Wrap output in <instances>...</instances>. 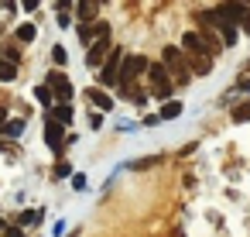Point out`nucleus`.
I'll return each instance as SVG.
<instances>
[{
    "mask_svg": "<svg viewBox=\"0 0 250 237\" xmlns=\"http://www.w3.org/2000/svg\"><path fill=\"white\" fill-rule=\"evenodd\" d=\"M144 69H151L144 55H127V59H124V66H120V90H124V93H130V90H134V79H137V76H144Z\"/></svg>",
    "mask_w": 250,
    "mask_h": 237,
    "instance_id": "f257e3e1",
    "label": "nucleus"
},
{
    "mask_svg": "<svg viewBox=\"0 0 250 237\" xmlns=\"http://www.w3.org/2000/svg\"><path fill=\"white\" fill-rule=\"evenodd\" d=\"M120 66H124V55H120V48H113L110 62L103 66V72H96L100 86H120Z\"/></svg>",
    "mask_w": 250,
    "mask_h": 237,
    "instance_id": "f03ea898",
    "label": "nucleus"
},
{
    "mask_svg": "<svg viewBox=\"0 0 250 237\" xmlns=\"http://www.w3.org/2000/svg\"><path fill=\"white\" fill-rule=\"evenodd\" d=\"M182 45H185V52L192 55V59H209L212 55V48H209V42L199 35V31H185V38H182Z\"/></svg>",
    "mask_w": 250,
    "mask_h": 237,
    "instance_id": "7ed1b4c3",
    "label": "nucleus"
},
{
    "mask_svg": "<svg viewBox=\"0 0 250 237\" xmlns=\"http://www.w3.org/2000/svg\"><path fill=\"white\" fill-rule=\"evenodd\" d=\"M165 72H168V69H165L161 62H158V66H151V72H147V76H151V93H154V96H161V100H168V93H171V86H175Z\"/></svg>",
    "mask_w": 250,
    "mask_h": 237,
    "instance_id": "20e7f679",
    "label": "nucleus"
},
{
    "mask_svg": "<svg viewBox=\"0 0 250 237\" xmlns=\"http://www.w3.org/2000/svg\"><path fill=\"white\" fill-rule=\"evenodd\" d=\"M165 66L175 72V83H188V69L182 62V52L178 48H165Z\"/></svg>",
    "mask_w": 250,
    "mask_h": 237,
    "instance_id": "39448f33",
    "label": "nucleus"
},
{
    "mask_svg": "<svg viewBox=\"0 0 250 237\" xmlns=\"http://www.w3.org/2000/svg\"><path fill=\"white\" fill-rule=\"evenodd\" d=\"M48 86L55 90L59 107H69V100H72V86H69V79H65L62 72H48Z\"/></svg>",
    "mask_w": 250,
    "mask_h": 237,
    "instance_id": "423d86ee",
    "label": "nucleus"
},
{
    "mask_svg": "<svg viewBox=\"0 0 250 237\" xmlns=\"http://www.w3.org/2000/svg\"><path fill=\"white\" fill-rule=\"evenodd\" d=\"M45 141L52 144V148H62V141H65V134H62V124L48 114V120H45Z\"/></svg>",
    "mask_w": 250,
    "mask_h": 237,
    "instance_id": "0eeeda50",
    "label": "nucleus"
},
{
    "mask_svg": "<svg viewBox=\"0 0 250 237\" xmlns=\"http://www.w3.org/2000/svg\"><path fill=\"white\" fill-rule=\"evenodd\" d=\"M106 52H110V38H100V42H93V48H89V55H86V62H89V66H100Z\"/></svg>",
    "mask_w": 250,
    "mask_h": 237,
    "instance_id": "6e6552de",
    "label": "nucleus"
},
{
    "mask_svg": "<svg viewBox=\"0 0 250 237\" xmlns=\"http://www.w3.org/2000/svg\"><path fill=\"white\" fill-rule=\"evenodd\" d=\"M86 100H93L100 110H110V107H113V100L106 96V90H103V86H93V90H86Z\"/></svg>",
    "mask_w": 250,
    "mask_h": 237,
    "instance_id": "1a4fd4ad",
    "label": "nucleus"
},
{
    "mask_svg": "<svg viewBox=\"0 0 250 237\" xmlns=\"http://www.w3.org/2000/svg\"><path fill=\"white\" fill-rule=\"evenodd\" d=\"M178 114H182V103H178V100H168L158 117H161V120H171V117H178Z\"/></svg>",
    "mask_w": 250,
    "mask_h": 237,
    "instance_id": "9d476101",
    "label": "nucleus"
},
{
    "mask_svg": "<svg viewBox=\"0 0 250 237\" xmlns=\"http://www.w3.org/2000/svg\"><path fill=\"white\" fill-rule=\"evenodd\" d=\"M14 76H18V66L7 62V59H0V83H11Z\"/></svg>",
    "mask_w": 250,
    "mask_h": 237,
    "instance_id": "9b49d317",
    "label": "nucleus"
},
{
    "mask_svg": "<svg viewBox=\"0 0 250 237\" xmlns=\"http://www.w3.org/2000/svg\"><path fill=\"white\" fill-rule=\"evenodd\" d=\"M35 35H38V28H35V24H21V28H18V42H24V45H28V42H35Z\"/></svg>",
    "mask_w": 250,
    "mask_h": 237,
    "instance_id": "f8f14e48",
    "label": "nucleus"
},
{
    "mask_svg": "<svg viewBox=\"0 0 250 237\" xmlns=\"http://www.w3.org/2000/svg\"><path fill=\"white\" fill-rule=\"evenodd\" d=\"M96 11H100L96 4H79V21H83V24H86V21H93V18H96Z\"/></svg>",
    "mask_w": 250,
    "mask_h": 237,
    "instance_id": "ddd939ff",
    "label": "nucleus"
},
{
    "mask_svg": "<svg viewBox=\"0 0 250 237\" xmlns=\"http://www.w3.org/2000/svg\"><path fill=\"white\" fill-rule=\"evenodd\" d=\"M35 96H38L45 107H52V100H59V96H55V90H48V86H38V90H35Z\"/></svg>",
    "mask_w": 250,
    "mask_h": 237,
    "instance_id": "4468645a",
    "label": "nucleus"
},
{
    "mask_svg": "<svg viewBox=\"0 0 250 237\" xmlns=\"http://www.w3.org/2000/svg\"><path fill=\"white\" fill-rule=\"evenodd\" d=\"M52 117H55L59 124H65V120H72V110H69V107H55V110H52Z\"/></svg>",
    "mask_w": 250,
    "mask_h": 237,
    "instance_id": "2eb2a0df",
    "label": "nucleus"
},
{
    "mask_svg": "<svg viewBox=\"0 0 250 237\" xmlns=\"http://www.w3.org/2000/svg\"><path fill=\"white\" fill-rule=\"evenodd\" d=\"M233 120H250V100H247V103H240V107L233 110Z\"/></svg>",
    "mask_w": 250,
    "mask_h": 237,
    "instance_id": "dca6fc26",
    "label": "nucleus"
},
{
    "mask_svg": "<svg viewBox=\"0 0 250 237\" xmlns=\"http://www.w3.org/2000/svg\"><path fill=\"white\" fill-rule=\"evenodd\" d=\"M24 131V120H11L7 127H0V134H21Z\"/></svg>",
    "mask_w": 250,
    "mask_h": 237,
    "instance_id": "f3484780",
    "label": "nucleus"
},
{
    "mask_svg": "<svg viewBox=\"0 0 250 237\" xmlns=\"http://www.w3.org/2000/svg\"><path fill=\"white\" fill-rule=\"evenodd\" d=\"M59 24H62V28H69V24H72V18H69V7H59Z\"/></svg>",
    "mask_w": 250,
    "mask_h": 237,
    "instance_id": "a211bd4d",
    "label": "nucleus"
},
{
    "mask_svg": "<svg viewBox=\"0 0 250 237\" xmlns=\"http://www.w3.org/2000/svg\"><path fill=\"white\" fill-rule=\"evenodd\" d=\"M38 220H42V210H31V213L21 216V223H38Z\"/></svg>",
    "mask_w": 250,
    "mask_h": 237,
    "instance_id": "6ab92c4d",
    "label": "nucleus"
},
{
    "mask_svg": "<svg viewBox=\"0 0 250 237\" xmlns=\"http://www.w3.org/2000/svg\"><path fill=\"white\" fill-rule=\"evenodd\" d=\"M52 59H55V62L62 66V62H65V48H55V52H52Z\"/></svg>",
    "mask_w": 250,
    "mask_h": 237,
    "instance_id": "aec40b11",
    "label": "nucleus"
},
{
    "mask_svg": "<svg viewBox=\"0 0 250 237\" xmlns=\"http://www.w3.org/2000/svg\"><path fill=\"white\" fill-rule=\"evenodd\" d=\"M72 186L76 189H86V175H72Z\"/></svg>",
    "mask_w": 250,
    "mask_h": 237,
    "instance_id": "412c9836",
    "label": "nucleus"
},
{
    "mask_svg": "<svg viewBox=\"0 0 250 237\" xmlns=\"http://www.w3.org/2000/svg\"><path fill=\"white\" fill-rule=\"evenodd\" d=\"M7 237H21V230H18V227H11V230H7Z\"/></svg>",
    "mask_w": 250,
    "mask_h": 237,
    "instance_id": "4be33fe9",
    "label": "nucleus"
},
{
    "mask_svg": "<svg viewBox=\"0 0 250 237\" xmlns=\"http://www.w3.org/2000/svg\"><path fill=\"white\" fill-rule=\"evenodd\" d=\"M0 227H4V223H0Z\"/></svg>",
    "mask_w": 250,
    "mask_h": 237,
    "instance_id": "5701e85b",
    "label": "nucleus"
}]
</instances>
